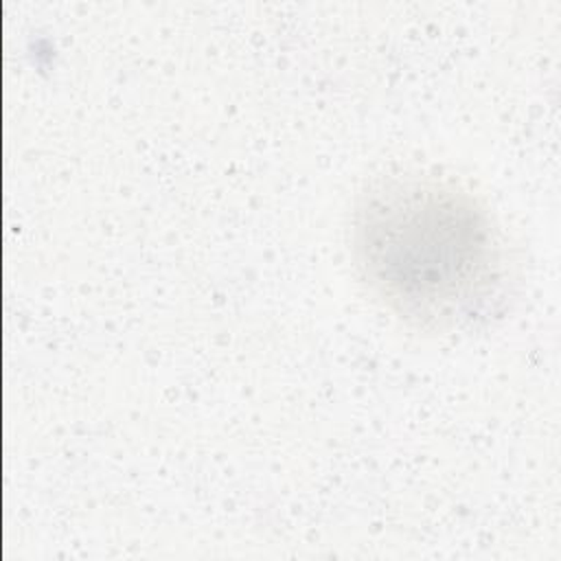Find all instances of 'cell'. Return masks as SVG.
<instances>
[{
    "label": "cell",
    "instance_id": "6da1fadb",
    "mask_svg": "<svg viewBox=\"0 0 561 561\" xmlns=\"http://www.w3.org/2000/svg\"><path fill=\"white\" fill-rule=\"evenodd\" d=\"M351 243L370 294L423 329L480 316L504 280V241L489 208L438 173L399 171L370 182L353 210Z\"/></svg>",
    "mask_w": 561,
    "mask_h": 561
}]
</instances>
